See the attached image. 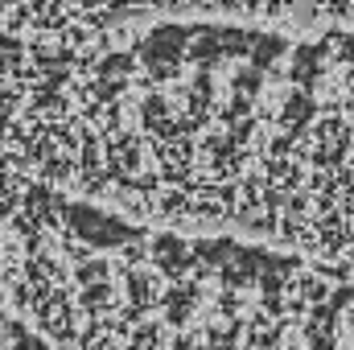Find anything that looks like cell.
<instances>
[{
  "label": "cell",
  "mask_w": 354,
  "mask_h": 350,
  "mask_svg": "<svg viewBox=\"0 0 354 350\" xmlns=\"http://www.w3.org/2000/svg\"><path fill=\"white\" fill-rule=\"evenodd\" d=\"M189 54V25H157L145 37V66L157 79L177 75V58Z\"/></svg>",
  "instance_id": "1"
},
{
  "label": "cell",
  "mask_w": 354,
  "mask_h": 350,
  "mask_svg": "<svg viewBox=\"0 0 354 350\" xmlns=\"http://www.w3.org/2000/svg\"><path fill=\"white\" fill-rule=\"evenodd\" d=\"M317 54H322L317 46H301V50H297V66H292V79H297V83H305V79L317 71V62H322Z\"/></svg>",
  "instance_id": "4"
},
{
  "label": "cell",
  "mask_w": 354,
  "mask_h": 350,
  "mask_svg": "<svg viewBox=\"0 0 354 350\" xmlns=\"http://www.w3.org/2000/svg\"><path fill=\"white\" fill-rule=\"evenodd\" d=\"M71 219H75L79 235L91 239V243H120V239H128V235H132L124 223H115V219H107V214H99V210H91V206H75V210H71Z\"/></svg>",
  "instance_id": "2"
},
{
  "label": "cell",
  "mask_w": 354,
  "mask_h": 350,
  "mask_svg": "<svg viewBox=\"0 0 354 350\" xmlns=\"http://www.w3.org/2000/svg\"><path fill=\"white\" fill-rule=\"evenodd\" d=\"M284 50H288V42H284L280 33H252V46H248V54H252V62H256V66L276 62Z\"/></svg>",
  "instance_id": "3"
}]
</instances>
